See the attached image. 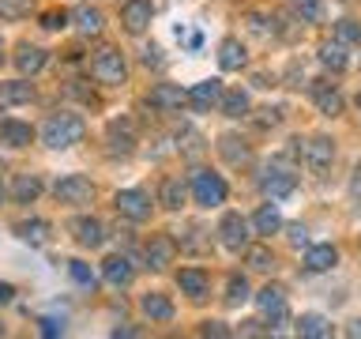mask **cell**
<instances>
[{"mask_svg": "<svg viewBox=\"0 0 361 339\" xmlns=\"http://www.w3.org/2000/svg\"><path fill=\"white\" fill-rule=\"evenodd\" d=\"M83 136H87V124H83V117H75V113H53V117L42 124V143L53 147V151H68V147H75Z\"/></svg>", "mask_w": 361, "mask_h": 339, "instance_id": "1", "label": "cell"}, {"mask_svg": "<svg viewBox=\"0 0 361 339\" xmlns=\"http://www.w3.org/2000/svg\"><path fill=\"white\" fill-rule=\"evenodd\" d=\"M188 189H192V200L200 208H219V203H226V181L219 174H211V170H196Z\"/></svg>", "mask_w": 361, "mask_h": 339, "instance_id": "2", "label": "cell"}, {"mask_svg": "<svg viewBox=\"0 0 361 339\" xmlns=\"http://www.w3.org/2000/svg\"><path fill=\"white\" fill-rule=\"evenodd\" d=\"M90 72H94L98 83H109V87H121L124 79H128V64H124V56L106 45V49L94 53V61H90Z\"/></svg>", "mask_w": 361, "mask_h": 339, "instance_id": "3", "label": "cell"}, {"mask_svg": "<svg viewBox=\"0 0 361 339\" xmlns=\"http://www.w3.org/2000/svg\"><path fill=\"white\" fill-rule=\"evenodd\" d=\"M113 208H117L124 219H132V222L151 219V196H147L143 189H121L117 200H113Z\"/></svg>", "mask_w": 361, "mask_h": 339, "instance_id": "4", "label": "cell"}, {"mask_svg": "<svg viewBox=\"0 0 361 339\" xmlns=\"http://www.w3.org/2000/svg\"><path fill=\"white\" fill-rule=\"evenodd\" d=\"M248 219L245 215H237V211H230V215H222V222H219V234H222V245L230 249V253H241V249H248Z\"/></svg>", "mask_w": 361, "mask_h": 339, "instance_id": "5", "label": "cell"}, {"mask_svg": "<svg viewBox=\"0 0 361 339\" xmlns=\"http://www.w3.org/2000/svg\"><path fill=\"white\" fill-rule=\"evenodd\" d=\"M53 192H56L61 203H90L94 185H90V177H83V174H68V177H61L53 185Z\"/></svg>", "mask_w": 361, "mask_h": 339, "instance_id": "6", "label": "cell"}, {"mask_svg": "<svg viewBox=\"0 0 361 339\" xmlns=\"http://www.w3.org/2000/svg\"><path fill=\"white\" fill-rule=\"evenodd\" d=\"M301 155H305V166H309L312 174H324V170L335 162V143L327 140V136H312Z\"/></svg>", "mask_w": 361, "mask_h": 339, "instance_id": "7", "label": "cell"}, {"mask_svg": "<svg viewBox=\"0 0 361 339\" xmlns=\"http://www.w3.org/2000/svg\"><path fill=\"white\" fill-rule=\"evenodd\" d=\"M151 19H154V4H151V0H128V4L121 8V23H124V30H128V34H143L147 27H151Z\"/></svg>", "mask_w": 361, "mask_h": 339, "instance_id": "8", "label": "cell"}, {"mask_svg": "<svg viewBox=\"0 0 361 339\" xmlns=\"http://www.w3.org/2000/svg\"><path fill=\"white\" fill-rule=\"evenodd\" d=\"M173 256H177V242L169 234H154L151 242H147V268L162 271V268L173 264Z\"/></svg>", "mask_w": 361, "mask_h": 339, "instance_id": "9", "label": "cell"}, {"mask_svg": "<svg viewBox=\"0 0 361 339\" xmlns=\"http://www.w3.org/2000/svg\"><path fill=\"white\" fill-rule=\"evenodd\" d=\"M147 102H151L154 109H162V113H173V109H180L188 102V90H180L177 83H154L151 95H147Z\"/></svg>", "mask_w": 361, "mask_h": 339, "instance_id": "10", "label": "cell"}, {"mask_svg": "<svg viewBox=\"0 0 361 339\" xmlns=\"http://www.w3.org/2000/svg\"><path fill=\"white\" fill-rule=\"evenodd\" d=\"M256 305L264 316H271V321H286V290H282L279 282H267V287L256 294Z\"/></svg>", "mask_w": 361, "mask_h": 339, "instance_id": "11", "label": "cell"}, {"mask_svg": "<svg viewBox=\"0 0 361 339\" xmlns=\"http://www.w3.org/2000/svg\"><path fill=\"white\" fill-rule=\"evenodd\" d=\"M259 189H264L271 200H282V196H290V192L298 189V177H293L290 170H267V174L259 177Z\"/></svg>", "mask_w": 361, "mask_h": 339, "instance_id": "12", "label": "cell"}, {"mask_svg": "<svg viewBox=\"0 0 361 339\" xmlns=\"http://www.w3.org/2000/svg\"><path fill=\"white\" fill-rule=\"evenodd\" d=\"M102 279L109 282V287H128L135 279V268L128 256H106L102 260Z\"/></svg>", "mask_w": 361, "mask_h": 339, "instance_id": "13", "label": "cell"}, {"mask_svg": "<svg viewBox=\"0 0 361 339\" xmlns=\"http://www.w3.org/2000/svg\"><path fill=\"white\" fill-rule=\"evenodd\" d=\"M188 102L200 113H207L211 106H219V102H222V83H219V79H203V83H196L188 90Z\"/></svg>", "mask_w": 361, "mask_h": 339, "instance_id": "14", "label": "cell"}, {"mask_svg": "<svg viewBox=\"0 0 361 339\" xmlns=\"http://www.w3.org/2000/svg\"><path fill=\"white\" fill-rule=\"evenodd\" d=\"M312 98H316V106H320L324 117H338V113H343V95H338L331 83H324V79L312 83Z\"/></svg>", "mask_w": 361, "mask_h": 339, "instance_id": "15", "label": "cell"}, {"mask_svg": "<svg viewBox=\"0 0 361 339\" xmlns=\"http://www.w3.org/2000/svg\"><path fill=\"white\" fill-rule=\"evenodd\" d=\"M140 309H143V316H147V321H158V324L173 321V302H169L166 294H143Z\"/></svg>", "mask_w": 361, "mask_h": 339, "instance_id": "16", "label": "cell"}, {"mask_svg": "<svg viewBox=\"0 0 361 339\" xmlns=\"http://www.w3.org/2000/svg\"><path fill=\"white\" fill-rule=\"evenodd\" d=\"M72 230H75V242L83 249H98L102 242H106V226H102L98 219H75Z\"/></svg>", "mask_w": 361, "mask_h": 339, "instance_id": "17", "label": "cell"}, {"mask_svg": "<svg viewBox=\"0 0 361 339\" xmlns=\"http://www.w3.org/2000/svg\"><path fill=\"white\" fill-rule=\"evenodd\" d=\"M177 287L188 294V298H203V294L211 290V279H207V271H200V268H185L177 275Z\"/></svg>", "mask_w": 361, "mask_h": 339, "instance_id": "18", "label": "cell"}, {"mask_svg": "<svg viewBox=\"0 0 361 339\" xmlns=\"http://www.w3.org/2000/svg\"><path fill=\"white\" fill-rule=\"evenodd\" d=\"M34 98V87L27 79H11V83H0V106H27Z\"/></svg>", "mask_w": 361, "mask_h": 339, "instance_id": "19", "label": "cell"}, {"mask_svg": "<svg viewBox=\"0 0 361 339\" xmlns=\"http://www.w3.org/2000/svg\"><path fill=\"white\" fill-rule=\"evenodd\" d=\"M335 264H338L335 245H309V253H305V268L309 271H331Z\"/></svg>", "mask_w": 361, "mask_h": 339, "instance_id": "20", "label": "cell"}, {"mask_svg": "<svg viewBox=\"0 0 361 339\" xmlns=\"http://www.w3.org/2000/svg\"><path fill=\"white\" fill-rule=\"evenodd\" d=\"M245 61H248V56H245V45L237 42V38H226V42L219 45V64L226 68V72H241Z\"/></svg>", "mask_w": 361, "mask_h": 339, "instance_id": "21", "label": "cell"}, {"mask_svg": "<svg viewBox=\"0 0 361 339\" xmlns=\"http://www.w3.org/2000/svg\"><path fill=\"white\" fill-rule=\"evenodd\" d=\"M30 140H34L30 124H23V121H0V143H8V147H27Z\"/></svg>", "mask_w": 361, "mask_h": 339, "instance_id": "22", "label": "cell"}, {"mask_svg": "<svg viewBox=\"0 0 361 339\" xmlns=\"http://www.w3.org/2000/svg\"><path fill=\"white\" fill-rule=\"evenodd\" d=\"M16 230H19V242H27V245H34V249H42L45 242H49V222H45V219L19 222Z\"/></svg>", "mask_w": 361, "mask_h": 339, "instance_id": "23", "label": "cell"}, {"mask_svg": "<svg viewBox=\"0 0 361 339\" xmlns=\"http://www.w3.org/2000/svg\"><path fill=\"white\" fill-rule=\"evenodd\" d=\"M219 155H222L230 166H241V162H248V158H252V151H248L245 140H237V136H222V140H219Z\"/></svg>", "mask_w": 361, "mask_h": 339, "instance_id": "24", "label": "cell"}, {"mask_svg": "<svg viewBox=\"0 0 361 339\" xmlns=\"http://www.w3.org/2000/svg\"><path fill=\"white\" fill-rule=\"evenodd\" d=\"M298 335H305V339H331V324H327L320 313H305L298 321Z\"/></svg>", "mask_w": 361, "mask_h": 339, "instance_id": "25", "label": "cell"}, {"mask_svg": "<svg viewBox=\"0 0 361 339\" xmlns=\"http://www.w3.org/2000/svg\"><path fill=\"white\" fill-rule=\"evenodd\" d=\"M16 64L23 76H34L45 68V49H38V45H23V49L16 53Z\"/></svg>", "mask_w": 361, "mask_h": 339, "instance_id": "26", "label": "cell"}, {"mask_svg": "<svg viewBox=\"0 0 361 339\" xmlns=\"http://www.w3.org/2000/svg\"><path fill=\"white\" fill-rule=\"evenodd\" d=\"M11 196H16L19 203H34V200L42 196V181L34 177V174H19L16 185H11Z\"/></svg>", "mask_w": 361, "mask_h": 339, "instance_id": "27", "label": "cell"}, {"mask_svg": "<svg viewBox=\"0 0 361 339\" xmlns=\"http://www.w3.org/2000/svg\"><path fill=\"white\" fill-rule=\"evenodd\" d=\"M72 19H75L79 34H98V30H102V11L90 8V4H79V8L72 11Z\"/></svg>", "mask_w": 361, "mask_h": 339, "instance_id": "28", "label": "cell"}, {"mask_svg": "<svg viewBox=\"0 0 361 339\" xmlns=\"http://www.w3.org/2000/svg\"><path fill=\"white\" fill-rule=\"evenodd\" d=\"M185 196H188V185L180 177H166L162 181V203H166L169 211H177L180 203H185Z\"/></svg>", "mask_w": 361, "mask_h": 339, "instance_id": "29", "label": "cell"}, {"mask_svg": "<svg viewBox=\"0 0 361 339\" xmlns=\"http://www.w3.org/2000/svg\"><path fill=\"white\" fill-rule=\"evenodd\" d=\"M252 226H256V234H275L282 226V215H279L275 203H264V208L252 215Z\"/></svg>", "mask_w": 361, "mask_h": 339, "instance_id": "30", "label": "cell"}, {"mask_svg": "<svg viewBox=\"0 0 361 339\" xmlns=\"http://www.w3.org/2000/svg\"><path fill=\"white\" fill-rule=\"evenodd\" d=\"M320 64L331 68V72H343V68H346V45H343V42L320 45Z\"/></svg>", "mask_w": 361, "mask_h": 339, "instance_id": "31", "label": "cell"}, {"mask_svg": "<svg viewBox=\"0 0 361 339\" xmlns=\"http://www.w3.org/2000/svg\"><path fill=\"white\" fill-rule=\"evenodd\" d=\"M219 106H222L226 117H245V113H248V95H245V90H222Z\"/></svg>", "mask_w": 361, "mask_h": 339, "instance_id": "32", "label": "cell"}, {"mask_svg": "<svg viewBox=\"0 0 361 339\" xmlns=\"http://www.w3.org/2000/svg\"><path fill=\"white\" fill-rule=\"evenodd\" d=\"M335 42L357 45V42H361V23H354V19H338V23H335Z\"/></svg>", "mask_w": 361, "mask_h": 339, "instance_id": "33", "label": "cell"}, {"mask_svg": "<svg viewBox=\"0 0 361 339\" xmlns=\"http://www.w3.org/2000/svg\"><path fill=\"white\" fill-rule=\"evenodd\" d=\"M293 11L301 16V23H320L324 19V0H293Z\"/></svg>", "mask_w": 361, "mask_h": 339, "instance_id": "34", "label": "cell"}, {"mask_svg": "<svg viewBox=\"0 0 361 339\" xmlns=\"http://www.w3.org/2000/svg\"><path fill=\"white\" fill-rule=\"evenodd\" d=\"M68 271H72V279L79 282V287H87V290H94V282H98V275L90 271L83 260H68Z\"/></svg>", "mask_w": 361, "mask_h": 339, "instance_id": "35", "label": "cell"}, {"mask_svg": "<svg viewBox=\"0 0 361 339\" xmlns=\"http://www.w3.org/2000/svg\"><path fill=\"white\" fill-rule=\"evenodd\" d=\"M245 253H248V268H252V271H267L271 264H275L271 249H264V245H252V249H245Z\"/></svg>", "mask_w": 361, "mask_h": 339, "instance_id": "36", "label": "cell"}, {"mask_svg": "<svg viewBox=\"0 0 361 339\" xmlns=\"http://www.w3.org/2000/svg\"><path fill=\"white\" fill-rule=\"evenodd\" d=\"M226 302H230V305L248 302V282H245V275H233V279H230V287H226Z\"/></svg>", "mask_w": 361, "mask_h": 339, "instance_id": "37", "label": "cell"}, {"mask_svg": "<svg viewBox=\"0 0 361 339\" xmlns=\"http://www.w3.org/2000/svg\"><path fill=\"white\" fill-rule=\"evenodd\" d=\"M30 11V0H0V16L4 19H19Z\"/></svg>", "mask_w": 361, "mask_h": 339, "instance_id": "38", "label": "cell"}, {"mask_svg": "<svg viewBox=\"0 0 361 339\" xmlns=\"http://www.w3.org/2000/svg\"><path fill=\"white\" fill-rule=\"evenodd\" d=\"M68 19H72L68 11H45V16H42V27H45V30H64Z\"/></svg>", "mask_w": 361, "mask_h": 339, "instance_id": "39", "label": "cell"}, {"mask_svg": "<svg viewBox=\"0 0 361 339\" xmlns=\"http://www.w3.org/2000/svg\"><path fill=\"white\" fill-rule=\"evenodd\" d=\"M200 332H203V335H230V328L219 324V321H207V324L200 328Z\"/></svg>", "mask_w": 361, "mask_h": 339, "instance_id": "40", "label": "cell"}, {"mask_svg": "<svg viewBox=\"0 0 361 339\" xmlns=\"http://www.w3.org/2000/svg\"><path fill=\"white\" fill-rule=\"evenodd\" d=\"M350 196H354L357 208H361V166L354 170V177H350Z\"/></svg>", "mask_w": 361, "mask_h": 339, "instance_id": "41", "label": "cell"}, {"mask_svg": "<svg viewBox=\"0 0 361 339\" xmlns=\"http://www.w3.org/2000/svg\"><path fill=\"white\" fill-rule=\"evenodd\" d=\"M290 242H293V245H305V242H309V234H305V226H301V222H293V226H290Z\"/></svg>", "mask_w": 361, "mask_h": 339, "instance_id": "42", "label": "cell"}, {"mask_svg": "<svg viewBox=\"0 0 361 339\" xmlns=\"http://www.w3.org/2000/svg\"><path fill=\"white\" fill-rule=\"evenodd\" d=\"M11 298H16V287H11V282H0V305H8Z\"/></svg>", "mask_w": 361, "mask_h": 339, "instance_id": "43", "label": "cell"}, {"mask_svg": "<svg viewBox=\"0 0 361 339\" xmlns=\"http://www.w3.org/2000/svg\"><path fill=\"white\" fill-rule=\"evenodd\" d=\"M259 113H264V117H259V124H275V121H279V109H271V106L259 109Z\"/></svg>", "mask_w": 361, "mask_h": 339, "instance_id": "44", "label": "cell"}, {"mask_svg": "<svg viewBox=\"0 0 361 339\" xmlns=\"http://www.w3.org/2000/svg\"><path fill=\"white\" fill-rule=\"evenodd\" d=\"M42 332L45 335H56V332H61V324H56V321H42Z\"/></svg>", "mask_w": 361, "mask_h": 339, "instance_id": "45", "label": "cell"}, {"mask_svg": "<svg viewBox=\"0 0 361 339\" xmlns=\"http://www.w3.org/2000/svg\"><path fill=\"white\" fill-rule=\"evenodd\" d=\"M350 335H354V339H361V321H354V324H350Z\"/></svg>", "mask_w": 361, "mask_h": 339, "instance_id": "46", "label": "cell"}, {"mask_svg": "<svg viewBox=\"0 0 361 339\" xmlns=\"http://www.w3.org/2000/svg\"><path fill=\"white\" fill-rule=\"evenodd\" d=\"M0 203H4V185H0Z\"/></svg>", "mask_w": 361, "mask_h": 339, "instance_id": "47", "label": "cell"}, {"mask_svg": "<svg viewBox=\"0 0 361 339\" xmlns=\"http://www.w3.org/2000/svg\"><path fill=\"white\" fill-rule=\"evenodd\" d=\"M357 109H361V95H357Z\"/></svg>", "mask_w": 361, "mask_h": 339, "instance_id": "48", "label": "cell"}, {"mask_svg": "<svg viewBox=\"0 0 361 339\" xmlns=\"http://www.w3.org/2000/svg\"><path fill=\"white\" fill-rule=\"evenodd\" d=\"M0 335H4V324H0Z\"/></svg>", "mask_w": 361, "mask_h": 339, "instance_id": "49", "label": "cell"}, {"mask_svg": "<svg viewBox=\"0 0 361 339\" xmlns=\"http://www.w3.org/2000/svg\"><path fill=\"white\" fill-rule=\"evenodd\" d=\"M0 56H4V45H0Z\"/></svg>", "mask_w": 361, "mask_h": 339, "instance_id": "50", "label": "cell"}]
</instances>
